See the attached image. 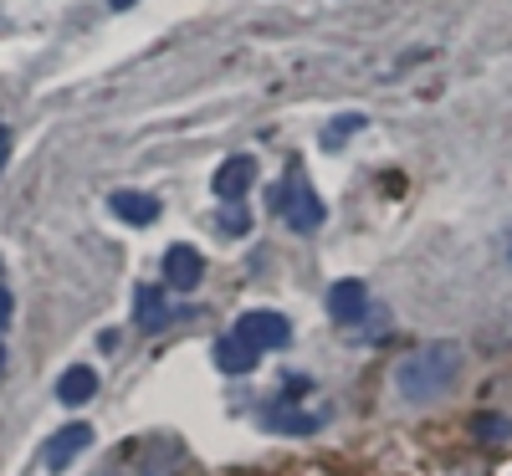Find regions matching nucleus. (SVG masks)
<instances>
[{
  "label": "nucleus",
  "instance_id": "1",
  "mask_svg": "<svg viewBox=\"0 0 512 476\" xmlns=\"http://www.w3.org/2000/svg\"><path fill=\"white\" fill-rule=\"evenodd\" d=\"M461 349L456 343H425V349H415V354H405L400 359V369H395V389L410 400V405H436V400H446L451 389H456V379H461Z\"/></svg>",
  "mask_w": 512,
  "mask_h": 476
},
{
  "label": "nucleus",
  "instance_id": "2",
  "mask_svg": "<svg viewBox=\"0 0 512 476\" xmlns=\"http://www.w3.org/2000/svg\"><path fill=\"white\" fill-rule=\"evenodd\" d=\"M277 210H282V221H287L297 236H313V231L323 226V200L313 195V185L297 175V169L287 175V185L277 190Z\"/></svg>",
  "mask_w": 512,
  "mask_h": 476
},
{
  "label": "nucleus",
  "instance_id": "3",
  "mask_svg": "<svg viewBox=\"0 0 512 476\" xmlns=\"http://www.w3.org/2000/svg\"><path fill=\"white\" fill-rule=\"evenodd\" d=\"M231 333H236V338H246L256 354H272V349H287V343H292V323H287L282 313H272V308L241 313Z\"/></svg>",
  "mask_w": 512,
  "mask_h": 476
},
{
  "label": "nucleus",
  "instance_id": "4",
  "mask_svg": "<svg viewBox=\"0 0 512 476\" xmlns=\"http://www.w3.org/2000/svg\"><path fill=\"white\" fill-rule=\"evenodd\" d=\"M93 446V425H82V420H72V425H62L57 430V436L47 441V446H41V471H67V461L72 456H82V451H88Z\"/></svg>",
  "mask_w": 512,
  "mask_h": 476
},
{
  "label": "nucleus",
  "instance_id": "5",
  "mask_svg": "<svg viewBox=\"0 0 512 476\" xmlns=\"http://www.w3.org/2000/svg\"><path fill=\"white\" fill-rule=\"evenodd\" d=\"M364 313H369V292H364L359 277H344V282H333V287H328V318H333V323L354 328Z\"/></svg>",
  "mask_w": 512,
  "mask_h": 476
},
{
  "label": "nucleus",
  "instance_id": "6",
  "mask_svg": "<svg viewBox=\"0 0 512 476\" xmlns=\"http://www.w3.org/2000/svg\"><path fill=\"white\" fill-rule=\"evenodd\" d=\"M200 277H205V256L195 246H169L164 251V282L175 292H195Z\"/></svg>",
  "mask_w": 512,
  "mask_h": 476
},
{
  "label": "nucleus",
  "instance_id": "7",
  "mask_svg": "<svg viewBox=\"0 0 512 476\" xmlns=\"http://www.w3.org/2000/svg\"><path fill=\"white\" fill-rule=\"evenodd\" d=\"M108 210L118 215L123 226H154L159 221V200L144 195V190H113L108 195Z\"/></svg>",
  "mask_w": 512,
  "mask_h": 476
},
{
  "label": "nucleus",
  "instance_id": "8",
  "mask_svg": "<svg viewBox=\"0 0 512 476\" xmlns=\"http://www.w3.org/2000/svg\"><path fill=\"white\" fill-rule=\"evenodd\" d=\"M251 180H256V164L246 159V154H236V159H226L221 169H216V180H210V190H216L221 200H241L246 190H251Z\"/></svg>",
  "mask_w": 512,
  "mask_h": 476
},
{
  "label": "nucleus",
  "instance_id": "9",
  "mask_svg": "<svg viewBox=\"0 0 512 476\" xmlns=\"http://www.w3.org/2000/svg\"><path fill=\"white\" fill-rule=\"evenodd\" d=\"M98 395V374L88 369V364H72L62 379H57V400L62 405H88Z\"/></svg>",
  "mask_w": 512,
  "mask_h": 476
},
{
  "label": "nucleus",
  "instance_id": "10",
  "mask_svg": "<svg viewBox=\"0 0 512 476\" xmlns=\"http://www.w3.org/2000/svg\"><path fill=\"white\" fill-rule=\"evenodd\" d=\"M256 359H262V354H256L246 338H236V333L216 343V364H221V374H251Z\"/></svg>",
  "mask_w": 512,
  "mask_h": 476
},
{
  "label": "nucleus",
  "instance_id": "11",
  "mask_svg": "<svg viewBox=\"0 0 512 476\" xmlns=\"http://www.w3.org/2000/svg\"><path fill=\"white\" fill-rule=\"evenodd\" d=\"M164 318H169V308H164V292L144 282V287L134 292V323L154 333V328H164Z\"/></svg>",
  "mask_w": 512,
  "mask_h": 476
},
{
  "label": "nucleus",
  "instance_id": "12",
  "mask_svg": "<svg viewBox=\"0 0 512 476\" xmlns=\"http://www.w3.org/2000/svg\"><path fill=\"white\" fill-rule=\"evenodd\" d=\"M318 415H303V410H272V430H287V436H303V430H313Z\"/></svg>",
  "mask_w": 512,
  "mask_h": 476
},
{
  "label": "nucleus",
  "instance_id": "13",
  "mask_svg": "<svg viewBox=\"0 0 512 476\" xmlns=\"http://www.w3.org/2000/svg\"><path fill=\"white\" fill-rule=\"evenodd\" d=\"M472 436H477V441H507V436H512V420H502V415H477V420H472Z\"/></svg>",
  "mask_w": 512,
  "mask_h": 476
},
{
  "label": "nucleus",
  "instance_id": "14",
  "mask_svg": "<svg viewBox=\"0 0 512 476\" xmlns=\"http://www.w3.org/2000/svg\"><path fill=\"white\" fill-rule=\"evenodd\" d=\"M359 128H364V118H359V113H344V118H333V123H328L323 144H328V149H338V144H344L349 134H359Z\"/></svg>",
  "mask_w": 512,
  "mask_h": 476
},
{
  "label": "nucleus",
  "instance_id": "15",
  "mask_svg": "<svg viewBox=\"0 0 512 476\" xmlns=\"http://www.w3.org/2000/svg\"><path fill=\"white\" fill-rule=\"evenodd\" d=\"M216 226H221L226 236H246V231H251V215H246L241 205H231V210H221V221H216Z\"/></svg>",
  "mask_w": 512,
  "mask_h": 476
},
{
  "label": "nucleus",
  "instance_id": "16",
  "mask_svg": "<svg viewBox=\"0 0 512 476\" xmlns=\"http://www.w3.org/2000/svg\"><path fill=\"white\" fill-rule=\"evenodd\" d=\"M6 159H11V128H0V169H6Z\"/></svg>",
  "mask_w": 512,
  "mask_h": 476
},
{
  "label": "nucleus",
  "instance_id": "17",
  "mask_svg": "<svg viewBox=\"0 0 512 476\" xmlns=\"http://www.w3.org/2000/svg\"><path fill=\"white\" fill-rule=\"evenodd\" d=\"M6 318H11V297H6V287H0V328H6Z\"/></svg>",
  "mask_w": 512,
  "mask_h": 476
},
{
  "label": "nucleus",
  "instance_id": "18",
  "mask_svg": "<svg viewBox=\"0 0 512 476\" xmlns=\"http://www.w3.org/2000/svg\"><path fill=\"white\" fill-rule=\"evenodd\" d=\"M108 6H113V11H128V6H134V0H108Z\"/></svg>",
  "mask_w": 512,
  "mask_h": 476
},
{
  "label": "nucleus",
  "instance_id": "19",
  "mask_svg": "<svg viewBox=\"0 0 512 476\" xmlns=\"http://www.w3.org/2000/svg\"><path fill=\"white\" fill-rule=\"evenodd\" d=\"M0 369H6V349H0Z\"/></svg>",
  "mask_w": 512,
  "mask_h": 476
}]
</instances>
